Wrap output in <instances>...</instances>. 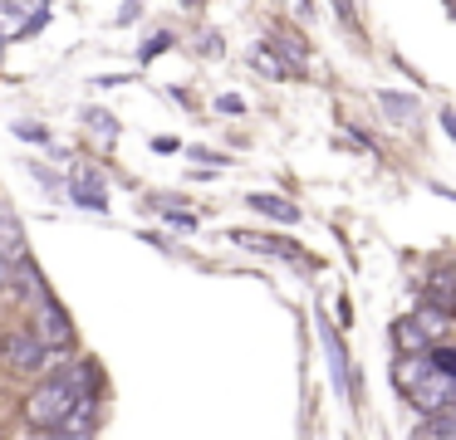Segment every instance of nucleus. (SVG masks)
Wrapping results in <instances>:
<instances>
[{"label":"nucleus","instance_id":"nucleus-12","mask_svg":"<svg viewBox=\"0 0 456 440\" xmlns=\"http://www.w3.org/2000/svg\"><path fill=\"white\" fill-rule=\"evenodd\" d=\"M417 440H456V416H452V411L422 416V436H417Z\"/></svg>","mask_w":456,"mask_h":440},{"label":"nucleus","instance_id":"nucleus-19","mask_svg":"<svg viewBox=\"0 0 456 440\" xmlns=\"http://www.w3.org/2000/svg\"><path fill=\"white\" fill-rule=\"evenodd\" d=\"M5 284H11V264L0 260V289H5Z\"/></svg>","mask_w":456,"mask_h":440},{"label":"nucleus","instance_id":"nucleus-16","mask_svg":"<svg viewBox=\"0 0 456 440\" xmlns=\"http://www.w3.org/2000/svg\"><path fill=\"white\" fill-rule=\"evenodd\" d=\"M172 44V39L167 35H158V39H148V44H142V59H158L162 54V49H167Z\"/></svg>","mask_w":456,"mask_h":440},{"label":"nucleus","instance_id":"nucleus-6","mask_svg":"<svg viewBox=\"0 0 456 440\" xmlns=\"http://www.w3.org/2000/svg\"><path fill=\"white\" fill-rule=\"evenodd\" d=\"M25 254H30V240H25L20 215L0 205V260H5V264H25Z\"/></svg>","mask_w":456,"mask_h":440},{"label":"nucleus","instance_id":"nucleus-20","mask_svg":"<svg viewBox=\"0 0 456 440\" xmlns=\"http://www.w3.org/2000/svg\"><path fill=\"white\" fill-rule=\"evenodd\" d=\"M295 5V15H309V0H289Z\"/></svg>","mask_w":456,"mask_h":440},{"label":"nucleus","instance_id":"nucleus-8","mask_svg":"<svg viewBox=\"0 0 456 440\" xmlns=\"http://www.w3.org/2000/svg\"><path fill=\"white\" fill-rule=\"evenodd\" d=\"M393 342H397V352H403V357L432 348V342H427V332L417 328V318H397V323H393Z\"/></svg>","mask_w":456,"mask_h":440},{"label":"nucleus","instance_id":"nucleus-2","mask_svg":"<svg viewBox=\"0 0 456 440\" xmlns=\"http://www.w3.org/2000/svg\"><path fill=\"white\" fill-rule=\"evenodd\" d=\"M427 362V357H422ZM407 396H412L417 416H436V411H452V396H456V377H442V372L422 367L412 381H407Z\"/></svg>","mask_w":456,"mask_h":440},{"label":"nucleus","instance_id":"nucleus-13","mask_svg":"<svg viewBox=\"0 0 456 440\" xmlns=\"http://www.w3.org/2000/svg\"><path fill=\"white\" fill-rule=\"evenodd\" d=\"M246 250H260V254H280V260H299V250H289L285 240H270V235H236Z\"/></svg>","mask_w":456,"mask_h":440},{"label":"nucleus","instance_id":"nucleus-4","mask_svg":"<svg viewBox=\"0 0 456 440\" xmlns=\"http://www.w3.org/2000/svg\"><path fill=\"white\" fill-rule=\"evenodd\" d=\"M30 332L40 338L45 352H64L74 342V323H69V313H64L54 299H45V308H40V318L30 323Z\"/></svg>","mask_w":456,"mask_h":440},{"label":"nucleus","instance_id":"nucleus-14","mask_svg":"<svg viewBox=\"0 0 456 440\" xmlns=\"http://www.w3.org/2000/svg\"><path fill=\"white\" fill-rule=\"evenodd\" d=\"M270 44H275L280 54H285V64H289V68L305 64V39H295V35H270Z\"/></svg>","mask_w":456,"mask_h":440},{"label":"nucleus","instance_id":"nucleus-21","mask_svg":"<svg viewBox=\"0 0 456 440\" xmlns=\"http://www.w3.org/2000/svg\"><path fill=\"white\" fill-rule=\"evenodd\" d=\"M64 440H89V436H74V430H64Z\"/></svg>","mask_w":456,"mask_h":440},{"label":"nucleus","instance_id":"nucleus-22","mask_svg":"<svg viewBox=\"0 0 456 440\" xmlns=\"http://www.w3.org/2000/svg\"><path fill=\"white\" fill-rule=\"evenodd\" d=\"M182 5H191V10H197V5H207V0H182Z\"/></svg>","mask_w":456,"mask_h":440},{"label":"nucleus","instance_id":"nucleus-11","mask_svg":"<svg viewBox=\"0 0 456 440\" xmlns=\"http://www.w3.org/2000/svg\"><path fill=\"white\" fill-rule=\"evenodd\" d=\"M427 308L452 313V269H436L432 279H427Z\"/></svg>","mask_w":456,"mask_h":440},{"label":"nucleus","instance_id":"nucleus-15","mask_svg":"<svg viewBox=\"0 0 456 440\" xmlns=\"http://www.w3.org/2000/svg\"><path fill=\"white\" fill-rule=\"evenodd\" d=\"M89 123H94V132H99V137H109V142L118 137V123H113L109 113H89Z\"/></svg>","mask_w":456,"mask_h":440},{"label":"nucleus","instance_id":"nucleus-3","mask_svg":"<svg viewBox=\"0 0 456 440\" xmlns=\"http://www.w3.org/2000/svg\"><path fill=\"white\" fill-rule=\"evenodd\" d=\"M45 357H50V352L40 348V338H35L30 328H11L5 338H0V362H5L11 372H40Z\"/></svg>","mask_w":456,"mask_h":440},{"label":"nucleus","instance_id":"nucleus-1","mask_svg":"<svg viewBox=\"0 0 456 440\" xmlns=\"http://www.w3.org/2000/svg\"><path fill=\"white\" fill-rule=\"evenodd\" d=\"M84 391H94V362H79L74 377L40 381V387L25 396V426L30 430H64V420H69L74 401H79Z\"/></svg>","mask_w":456,"mask_h":440},{"label":"nucleus","instance_id":"nucleus-5","mask_svg":"<svg viewBox=\"0 0 456 440\" xmlns=\"http://www.w3.org/2000/svg\"><path fill=\"white\" fill-rule=\"evenodd\" d=\"M69 196L84 211H109V181H103V172H94V166H74Z\"/></svg>","mask_w":456,"mask_h":440},{"label":"nucleus","instance_id":"nucleus-17","mask_svg":"<svg viewBox=\"0 0 456 440\" xmlns=\"http://www.w3.org/2000/svg\"><path fill=\"white\" fill-rule=\"evenodd\" d=\"M15 132H20V137H30V142H45V127H40V123H20Z\"/></svg>","mask_w":456,"mask_h":440},{"label":"nucleus","instance_id":"nucleus-9","mask_svg":"<svg viewBox=\"0 0 456 440\" xmlns=\"http://www.w3.org/2000/svg\"><path fill=\"white\" fill-rule=\"evenodd\" d=\"M378 108H383L393 123H403V127H412L417 113H422V108H417V98H403V93H378Z\"/></svg>","mask_w":456,"mask_h":440},{"label":"nucleus","instance_id":"nucleus-10","mask_svg":"<svg viewBox=\"0 0 456 440\" xmlns=\"http://www.w3.org/2000/svg\"><path fill=\"white\" fill-rule=\"evenodd\" d=\"M417 328L427 332V342H446V328H452V313H442V308H417Z\"/></svg>","mask_w":456,"mask_h":440},{"label":"nucleus","instance_id":"nucleus-18","mask_svg":"<svg viewBox=\"0 0 456 440\" xmlns=\"http://www.w3.org/2000/svg\"><path fill=\"white\" fill-rule=\"evenodd\" d=\"M201 54H221V35H211V29H207V35H201Z\"/></svg>","mask_w":456,"mask_h":440},{"label":"nucleus","instance_id":"nucleus-7","mask_svg":"<svg viewBox=\"0 0 456 440\" xmlns=\"http://www.w3.org/2000/svg\"><path fill=\"white\" fill-rule=\"evenodd\" d=\"M250 205H256L260 215H270V220H280V225H299V205H289L285 196L256 191V196H250Z\"/></svg>","mask_w":456,"mask_h":440}]
</instances>
